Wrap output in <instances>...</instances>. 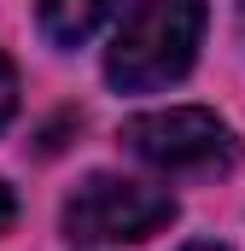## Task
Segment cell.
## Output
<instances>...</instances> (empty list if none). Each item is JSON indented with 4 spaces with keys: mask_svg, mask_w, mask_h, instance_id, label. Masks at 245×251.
Returning <instances> with one entry per match:
<instances>
[{
    "mask_svg": "<svg viewBox=\"0 0 245 251\" xmlns=\"http://www.w3.org/2000/svg\"><path fill=\"white\" fill-rule=\"evenodd\" d=\"M204 41V0H140L105 47V82L122 94H152L181 82Z\"/></svg>",
    "mask_w": 245,
    "mask_h": 251,
    "instance_id": "obj_1",
    "label": "cell"
},
{
    "mask_svg": "<svg viewBox=\"0 0 245 251\" xmlns=\"http://www.w3.org/2000/svg\"><path fill=\"white\" fill-rule=\"evenodd\" d=\"M122 0H41V29L53 47H82Z\"/></svg>",
    "mask_w": 245,
    "mask_h": 251,
    "instance_id": "obj_4",
    "label": "cell"
},
{
    "mask_svg": "<svg viewBox=\"0 0 245 251\" xmlns=\"http://www.w3.org/2000/svg\"><path fill=\"white\" fill-rule=\"evenodd\" d=\"M175 222V199L146 181L88 176L64 199V240L70 246H134Z\"/></svg>",
    "mask_w": 245,
    "mask_h": 251,
    "instance_id": "obj_3",
    "label": "cell"
},
{
    "mask_svg": "<svg viewBox=\"0 0 245 251\" xmlns=\"http://www.w3.org/2000/svg\"><path fill=\"white\" fill-rule=\"evenodd\" d=\"M117 140L140 158V164H152V170H164V176H222V170L240 164L234 128L222 123L216 111H204V105L140 111V117L122 123Z\"/></svg>",
    "mask_w": 245,
    "mask_h": 251,
    "instance_id": "obj_2",
    "label": "cell"
},
{
    "mask_svg": "<svg viewBox=\"0 0 245 251\" xmlns=\"http://www.w3.org/2000/svg\"><path fill=\"white\" fill-rule=\"evenodd\" d=\"M240 24H245V0H240Z\"/></svg>",
    "mask_w": 245,
    "mask_h": 251,
    "instance_id": "obj_8",
    "label": "cell"
},
{
    "mask_svg": "<svg viewBox=\"0 0 245 251\" xmlns=\"http://www.w3.org/2000/svg\"><path fill=\"white\" fill-rule=\"evenodd\" d=\"M12 111H18V70L0 59V128L12 123Z\"/></svg>",
    "mask_w": 245,
    "mask_h": 251,
    "instance_id": "obj_5",
    "label": "cell"
},
{
    "mask_svg": "<svg viewBox=\"0 0 245 251\" xmlns=\"http://www.w3.org/2000/svg\"><path fill=\"white\" fill-rule=\"evenodd\" d=\"M181 251H228V246H210V240H193V246H181Z\"/></svg>",
    "mask_w": 245,
    "mask_h": 251,
    "instance_id": "obj_7",
    "label": "cell"
},
{
    "mask_svg": "<svg viewBox=\"0 0 245 251\" xmlns=\"http://www.w3.org/2000/svg\"><path fill=\"white\" fill-rule=\"evenodd\" d=\"M12 216H18V199H12V187H6V181H0V234L12 228Z\"/></svg>",
    "mask_w": 245,
    "mask_h": 251,
    "instance_id": "obj_6",
    "label": "cell"
}]
</instances>
